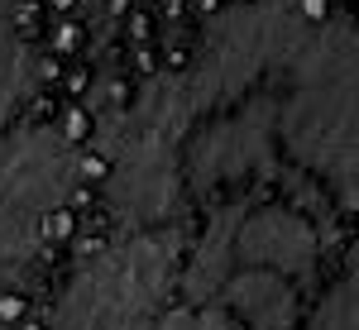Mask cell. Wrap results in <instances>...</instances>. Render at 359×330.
<instances>
[{
	"label": "cell",
	"mask_w": 359,
	"mask_h": 330,
	"mask_svg": "<svg viewBox=\"0 0 359 330\" xmlns=\"http://www.w3.org/2000/svg\"><path fill=\"white\" fill-rule=\"evenodd\" d=\"M278 149L331 187V206L355 211V20L345 10L306 29L278 72Z\"/></svg>",
	"instance_id": "1"
},
{
	"label": "cell",
	"mask_w": 359,
	"mask_h": 330,
	"mask_svg": "<svg viewBox=\"0 0 359 330\" xmlns=\"http://www.w3.org/2000/svg\"><path fill=\"white\" fill-rule=\"evenodd\" d=\"M182 249V225L130 230L115 245H101L57 292L48 330H149L177 282Z\"/></svg>",
	"instance_id": "2"
},
{
	"label": "cell",
	"mask_w": 359,
	"mask_h": 330,
	"mask_svg": "<svg viewBox=\"0 0 359 330\" xmlns=\"http://www.w3.org/2000/svg\"><path fill=\"white\" fill-rule=\"evenodd\" d=\"M77 149L57 125L29 120L0 135V287L20 282L43 254V220L77 192Z\"/></svg>",
	"instance_id": "3"
},
{
	"label": "cell",
	"mask_w": 359,
	"mask_h": 330,
	"mask_svg": "<svg viewBox=\"0 0 359 330\" xmlns=\"http://www.w3.org/2000/svg\"><path fill=\"white\" fill-rule=\"evenodd\" d=\"M211 302L245 330H297L302 321V287L269 268H230Z\"/></svg>",
	"instance_id": "4"
},
{
	"label": "cell",
	"mask_w": 359,
	"mask_h": 330,
	"mask_svg": "<svg viewBox=\"0 0 359 330\" xmlns=\"http://www.w3.org/2000/svg\"><path fill=\"white\" fill-rule=\"evenodd\" d=\"M302 330H359V287H355V259L345 263V273L321 292V302L311 306V316L297 321Z\"/></svg>",
	"instance_id": "5"
},
{
	"label": "cell",
	"mask_w": 359,
	"mask_h": 330,
	"mask_svg": "<svg viewBox=\"0 0 359 330\" xmlns=\"http://www.w3.org/2000/svg\"><path fill=\"white\" fill-rule=\"evenodd\" d=\"M149 330H245V326L230 311H221L216 302H201V306L182 302V306H172V311H163Z\"/></svg>",
	"instance_id": "6"
},
{
	"label": "cell",
	"mask_w": 359,
	"mask_h": 330,
	"mask_svg": "<svg viewBox=\"0 0 359 330\" xmlns=\"http://www.w3.org/2000/svg\"><path fill=\"white\" fill-rule=\"evenodd\" d=\"M82 53V25L77 20H57L53 25V57H72Z\"/></svg>",
	"instance_id": "7"
},
{
	"label": "cell",
	"mask_w": 359,
	"mask_h": 330,
	"mask_svg": "<svg viewBox=\"0 0 359 330\" xmlns=\"http://www.w3.org/2000/svg\"><path fill=\"white\" fill-rule=\"evenodd\" d=\"M297 15H302L306 29H316V25H326V20L335 15V0H297Z\"/></svg>",
	"instance_id": "8"
},
{
	"label": "cell",
	"mask_w": 359,
	"mask_h": 330,
	"mask_svg": "<svg viewBox=\"0 0 359 330\" xmlns=\"http://www.w3.org/2000/svg\"><path fill=\"white\" fill-rule=\"evenodd\" d=\"M125 29H130L135 48L139 43H154V15H149V10H130V15H125Z\"/></svg>",
	"instance_id": "9"
},
{
	"label": "cell",
	"mask_w": 359,
	"mask_h": 330,
	"mask_svg": "<svg viewBox=\"0 0 359 330\" xmlns=\"http://www.w3.org/2000/svg\"><path fill=\"white\" fill-rule=\"evenodd\" d=\"M196 5V15H206V20H211V15H221L225 10V0H192Z\"/></svg>",
	"instance_id": "10"
},
{
	"label": "cell",
	"mask_w": 359,
	"mask_h": 330,
	"mask_svg": "<svg viewBox=\"0 0 359 330\" xmlns=\"http://www.w3.org/2000/svg\"><path fill=\"white\" fill-rule=\"evenodd\" d=\"M48 10L62 15V20H72V10H77V0H48Z\"/></svg>",
	"instance_id": "11"
}]
</instances>
